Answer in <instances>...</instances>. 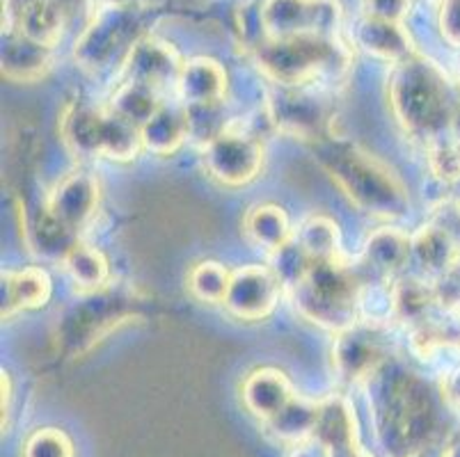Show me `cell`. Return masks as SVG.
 Segmentation results:
<instances>
[{
  "label": "cell",
  "mask_w": 460,
  "mask_h": 457,
  "mask_svg": "<svg viewBox=\"0 0 460 457\" xmlns=\"http://www.w3.org/2000/svg\"><path fill=\"white\" fill-rule=\"evenodd\" d=\"M374 414L387 457H417L438 437L440 414L433 391L417 373L380 368L374 377Z\"/></svg>",
  "instance_id": "cell-1"
},
{
  "label": "cell",
  "mask_w": 460,
  "mask_h": 457,
  "mask_svg": "<svg viewBox=\"0 0 460 457\" xmlns=\"http://www.w3.org/2000/svg\"><path fill=\"white\" fill-rule=\"evenodd\" d=\"M390 108L410 137L429 146L451 136L460 94L447 71L424 53L396 62L390 74Z\"/></svg>",
  "instance_id": "cell-2"
},
{
  "label": "cell",
  "mask_w": 460,
  "mask_h": 457,
  "mask_svg": "<svg viewBox=\"0 0 460 457\" xmlns=\"http://www.w3.org/2000/svg\"><path fill=\"white\" fill-rule=\"evenodd\" d=\"M309 149L321 170L362 213L383 220H394L408 213L410 197L403 181L365 146L330 133L312 142Z\"/></svg>",
  "instance_id": "cell-3"
},
{
  "label": "cell",
  "mask_w": 460,
  "mask_h": 457,
  "mask_svg": "<svg viewBox=\"0 0 460 457\" xmlns=\"http://www.w3.org/2000/svg\"><path fill=\"white\" fill-rule=\"evenodd\" d=\"M259 69L275 85L309 87L323 78H341L353 65V53L341 37L298 35L266 40L252 50Z\"/></svg>",
  "instance_id": "cell-4"
},
{
  "label": "cell",
  "mask_w": 460,
  "mask_h": 457,
  "mask_svg": "<svg viewBox=\"0 0 460 457\" xmlns=\"http://www.w3.org/2000/svg\"><path fill=\"white\" fill-rule=\"evenodd\" d=\"M362 286V272L346 261H334L312 263L307 275L288 291L300 316L339 334L359 322Z\"/></svg>",
  "instance_id": "cell-5"
},
{
  "label": "cell",
  "mask_w": 460,
  "mask_h": 457,
  "mask_svg": "<svg viewBox=\"0 0 460 457\" xmlns=\"http://www.w3.org/2000/svg\"><path fill=\"white\" fill-rule=\"evenodd\" d=\"M140 307L142 297L136 288L115 282L106 284L85 293L58 318V343L71 357L85 355L108 334L133 322V318H140Z\"/></svg>",
  "instance_id": "cell-6"
},
{
  "label": "cell",
  "mask_w": 460,
  "mask_h": 457,
  "mask_svg": "<svg viewBox=\"0 0 460 457\" xmlns=\"http://www.w3.org/2000/svg\"><path fill=\"white\" fill-rule=\"evenodd\" d=\"M147 32V12L136 3L99 7L74 44V60L87 74H103L127 62Z\"/></svg>",
  "instance_id": "cell-7"
},
{
  "label": "cell",
  "mask_w": 460,
  "mask_h": 457,
  "mask_svg": "<svg viewBox=\"0 0 460 457\" xmlns=\"http://www.w3.org/2000/svg\"><path fill=\"white\" fill-rule=\"evenodd\" d=\"M60 136L76 156L111 158L128 163L142 146L140 128L112 110L74 101L60 115Z\"/></svg>",
  "instance_id": "cell-8"
},
{
  "label": "cell",
  "mask_w": 460,
  "mask_h": 457,
  "mask_svg": "<svg viewBox=\"0 0 460 457\" xmlns=\"http://www.w3.org/2000/svg\"><path fill=\"white\" fill-rule=\"evenodd\" d=\"M204 167L217 183L229 188L248 186L263 167L261 137L250 133L245 126L229 124L225 133L204 145Z\"/></svg>",
  "instance_id": "cell-9"
},
{
  "label": "cell",
  "mask_w": 460,
  "mask_h": 457,
  "mask_svg": "<svg viewBox=\"0 0 460 457\" xmlns=\"http://www.w3.org/2000/svg\"><path fill=\"white\" fill-rule=\"evenodd\" d=\"M269 115L278 131L303 140L307 145L332 133V103L307 87H282L270 94Z\"/></svg>",
  "instance_id": "cell-10"
},
{
  "label": "cell",
  "mask_w": 460,
  "mask_h": 457,
  "mask_svg": "<svg viewBox=\"0 0 460 457\" xmlns=\"http://www.w3.org/2000/svg\"><path fill=\"white\" fill-rule=\"evenodd\" d=\"M390 357V338L371 322H355L353 327L339 332L332 346L334 371L346 382L371 380Z\"/></svg>",
  "instance_id": "cell-11"
},
{
  "label": "cell",
  "mask_w": 460,
  "mask_h": 457,
  "mask_svg": "<svg viewBox=\"0 0 460 457\" xmlns=\"http://www.w3.org/2000/svg\"><path fill=\"white\" fill-rule=\"evenodd\" d=\"M284 284L269 266H243L232 272L225 307L238 321H263L278 307Z\"/></svg>",
  "instance_id": "cell-12"
},
{
  "label": "cell",
  "mask_w": 460,
  "mask_h": 457,
  "mask_svg": "<svg viewBox=\"0 0 460 457\" xmlns=\"http://www.w3.org/2000/svg\"><path fill=\"white\" fill-rule=\"evenodd\" d=\"M186 62L181 60L179 50L170 41L156 35H145L124 62V74L128 81L149 83L156 90L179 83V75Z\"/></svg>",
  "instance_id": "cell-13"
},
{
  "label": "cell",
  "mask_w": 460,
  "mask_h": 457,
  "mask_svg": "<svg viewBox=\"0 0 460 457\" xmlns=\"http://www.w3.org/2000/svg\"><path fill=\"white\" fill-rule=\"evenodd\" d=\"M99 181L90 171L74 170L65 174L53 188L46 207L60 222H65L69 229L78 232L94 217L99 208Z\"/></svg>",
  "instance_id": "cell-14"
},
{
  "label": "cell",
  "mask_w": 460,
  "mask_h": 457,
  "mask_svg": "<svg viewBox=\"0 0 460 457\" xmlns=\"http://www.w3.org/2000/svg\"><path fill=\"white\" fill-rule=\"evenodd\" d=\"M355 44L376 60L390 62V65H396L417 53L415 41L403 28V23L374 19L367 14L355 23Z\"/></svg>",
  "instance_id": "cell-15"
},
{
  "label": "cell",
  "mask_w": 460,
  "mask_h": 457,
  "mask_svg": "<svg viewBox=\"0 0 460 457\" xmlns=\"http://www.w3.org/2000/svg\"><path fill=\"white\" fill-rule=\"evenodd\" d=\"M53 66V48L21 32L3 35V78L19 85L40 83Z\"/></svg>",
  "instance_id": "cell-16"
},
{
  "label": "cell",
  "mask_w": 460,
  "mask_h": 457,
  "mask_svg": "<svg viewBox=\"0 0 460 457\" xmlns=\"http://www.w3.org/2000/svg\"><path fill=\"white\" fill-rule=\"evenodd\" d=\"M294 384L278 368H257L243 382V405L257 418L270 421L294 400Z\"/></svg>",
  "instance_id": "cell-17"
},
{
  "label": "cell",
  "mask_w": 460,
  "mask_h": 457,
  "mask_svg": "<svg viewBox=\"0 0 460 457\" xmlns=\"http://www.w3.org/2000/svg\"><path fill=\"white\" fill-rule=\"evenodd\" d=\"M51 277L41 268L32 266L16 272H3V318L41 309L51 300Z\"/></svg>",
  "instance_id": "cell-18"
},
{
  "label": "cell",
  "mask_w": 460,
  "mask_h": 457,
  "mask_svg": "<svg viewBox=\"0 0 460 457\" xmlns=\"http://www.w3.org/2000/svg\"><path fill=\"white\" fill-rule=\"evenodd\" d=\"M410 261L426 277L440 279L460 261V245L429 222L415 236H410Z\"/></svg>",
  "instance_id": "cell-19"
},
{
  "label": "cell",
  "mask_w": 460,
  "mask_h": 457,
  "mask_svg": "<svg viewBox=\"0 0 460 457\" xmlns=\"http://www.w3.org/2000/svg\"><path fill=\"white\" fill-rule=\"evenodd\" d=\"M177 90L186 106H202L225 101L227 92V71L211 57H192L183 65Z\"/></svg>",
  "instance_id": "cell-20"
},
{
  "label": "cell",
  "mask_w": 460,
  "mask_h": 457,
  "mask_svg": "<svg viewBox=\"0 0 460 457\" xmlns=\"http://www.w3.org/2000/svg\"><path fill=\"white\" fill-rule=\"evenodd\" d=\"M261 12L269 40L314 35L316 0H263Z\"/></svg>",
  "instance_id": "cell-21"
},
{
  "label": "cell",
  "mask_w": 460,
  "mask_h": 457,
  "mask_svg": "<svg viewBox=\"0 0 460 457\" xmlns=\"http://www.w3.org/2000/svg\"><path fill=\"white\" fill-rule=\"evenodd\" d=\"M142 146L156 156H172L190 137L186 108L163 106L147 124L140 128Z\"/></svg>",
  "instance_id": "cell-22"
},
{
  "label": "cell",
  "mask_w": 460,
  "mask_h": 457,
  "mask_svg": "<svg viewBox=\"0 0 460 457\" xmlns=\"http://www.w3.org/2000/svg\"><path fill=\"white\" fill-rule=\"evenodd\" d=\"M410 261V236L396 226H383L365 245V268L374 275L394 277Z\"/></svg>",
  "instance_id": "cell-23"
},
{
  "label": "cell",
  "mask_w": 460,
  "mask_h": 457,
  "mask_svg": "<svg viewBox=\"0 0 460 457\" xmlns=\"http://www.w3.org/2000/svg\"><path fill=\"white\" fill-rule=\"evenodd\" d=\"M435 304H440L435 295V286H426L415 277L399 279L396 286L392 288V313L401 322L410 325V330H417L433 321Z\"/></svg>",
  "instance_id": "cell-24"
},
{
  "label": "cell",
  "mask_w": 460,
  "mask_h": 457,
  "mask_svg": "<svg viewBox=\"0 0 460 457\" xmlns=\"http://www.w3.org/2000/svg\"><path fill=\"white\" fill-rule=\"evenodd\" d=\"M23 233H26L31 247H35L40 254L51 259H62V261L78 245V232H74L65 222L58 220L49 211V207L40 208V213H35L31 224L23 226Z\"/></svg>",
  "instance_id": "cell-25"
},
{
  "label": "cell",
  "mask_w": 460,
  "mask_h": 457,
  "mask_svg": "<svg viewBox=\"0 0 460 457\" xmlns=\"http://www.w3.org/2000/svg\"><path fill=\"white\" fill-rule=\"evenodd\" d=\"M161 108V90H156L149 83L128 81L127 78L122 85L117 87L115 94H112L108 110H112L117 117L127 119L128 124L142 128Z\"/></svg>",
  "instance_id": "cell-26"
},
{
  "label": "cell",
  "mask_w": 460,
  "mask_h": 457,
  "mask_svg": "<svg viewBox=\"0 0 460 457\" xmlns=\"http://www.w3.org/2000/svg\"><path fill=\"white\" fill-rule=\"evenodd\" d=\"M314 437L323 442L332 453L358 446V430H355V414L349 400L344 398H328L321 402L319 426Z\"/></svg>",
  "instance_id": "cell-27"
},
{
  "label": "cell",
  "mask_w": 460,
  "mask_h": 457,
  "mask_svg": "<svg viewBox=\"0 0 460 457\" xmlns=\"http://www.w3.org/2000/svg\"><path fill=\"white\" fill-rule=\"evenodd\" d=\"M245 233L259 247L269 251H279L284 245L294 241V229L288 215L275 204H259L245 215Z\"/></svg>",
  "instance_id": "cell-28"
},
{
  "label": "cell",
  "mask_w": 460,
  "mask_h": 457,
  "mask_svg": "<svg viewBox=\"0 0 460 457\" xmlns=\"http://www.w3.org/2000/svg\"><path fill=\"white\" fill-rule=\"evenodd\" d=\"M296 242L312 263H334L341 259V233L339 226L325 215H312L300 224Z\"/></svg>",
  "instance_id": "cell-29"
},
{
  "label": "cell",
  "mask_w": 460,
  "mask_h": 457,
  "mask_svg": "<svg viewBox=\"0 0 460 457\" xmlns=\"http://www.w3.org/2000/svg\"><path fill=\"white\" fill-rule=\"evenodd\" d=\"M321 417V402L294 398L279 414H275L269 423V430L287 444H303L314 437Z\"/></svg>",
  "instance_id": "cell-30"
},
{
  "label": "cell",
  "mask_w": 460,
  "mask_h": 457,
  "mask_svg": "<svg viewBox=\"0 0 460 457\" xmlns=\"http://www.w3.org/2000/svg\"><path fill=\"white\" fill-rule=\"evenodd\" d=\"M65 268L71 279H74V284H78L85 293L96 291V288L111 284V266H108V259L96 247L81 245L78 242L65 257Z\"/></svg>",
  "instance_id": "cell-31"
},
{
  "label": "cell",
  "mask_w": 460,
  "mask_h": 457,
  "mask_svg": "<svg viewBox=\"0 0 460 457\" xmlns=\"http://www.w3.org/2000/svg\"><path fill=\"white\" fill-rule=\"evenodd\" d=\"M232 284V272L217 261H202L198 266H192L188 272V288L199 302H208V304H217L225 302Z\"/></svg>",
  "instance_id": "cell-32"
},
{
  "label": "cell",
  "mask_w": 460,
  "mask_h": 457,
  "mask_svg": "<svg viewBox=\"0 0 460 457\" xmlns=\"http://www.w3.org/2000/svg\"><path fill=\"white\" fill-rule=\"evenodd\" d=\"M186 112L190 137L198 140L202 146L216 140L220 133H225L229 128L227 115H225V101L202 103V106H186Z\"/></svg>",
  "instance_id": "cell-33"
},
{
  "label": "cell",
  "mask_w": 460,
  "mask_h": 457,
  "mask_svg": "<svg viewBox=\"0 0 460 457\" xmlns=\"http://www.w3.org/2000/svg\"><path fill=\"white\" fill-rule=\"evenodd\" d=\"M23 457H74V444L58 427H41L28 437Z\"/></svg>",
  "instance_id": "cell-34"
},
{
  "label": "cell",
  "mask_w": 460,
  "mask_h": 457,
  "mask_svg": "<svg viewBox=\"0 0 460 457\" xmlns=\"http://www.w3.org/2000/svg\"><path fill=\"white\" fill-rule=\"evenodd\" d=\"M312 268V261L309 257L300 250V245L296 242V238L288 245H284L282 250L275 251V266L273 270L278 272L279 282L284 284L287 288H291L294 284H298L307 270Z\"/></svg>",
  "instance_id": "cell-35"
},
{
  "label": "cell",
  "mask_w": 460,
  "mask_h": 457,
  "mask_svg": "<svg viewBox=\"0 0 460 457\" xmlns=\"http://www.w3.org/2000/svg\"><path fill=\"white\" fill-rule=\"evenodd\" d=\"M261 3L263 0H248V3L238 7V31H241L243 44L250 50H254L269 40V32H266V25H263Z\"/></svg>",
  "instance_id": "cell-36"
},
{
  "label": "cell",
  "mask_w": 460,
  "mask_h": 457,
  "mask_svg": "<svg viewBox=\"0 0 460 457\" xmlns=\"http://www.w3.org/2000/svg\"><path fill=\"white\" fill-rule=\"evenodd\" d=\"M438 28L447 44L460 48V0H442L440 12H438Z\"/></svg>",
  "instance_id": "cell-37"
},
{
  "label": "cell",
  "mask_w": 460,
  "mask_h": 457,
  "mask_svg": "<svg viewBox=\"0 0 460 457\" xmlns=\"http://www.w3.org/2000/svg\"><path fill=\"white\" fill-rule=\"evenodd\" d=\"M430 224L442 229L447 236H451L460 245V199L440 201V204L433 208Z\"/></svg>",
  "instance_id": "cell-38"
},
{
  "label": "cell",
  "mask_w": 460,
  "mask_h": 457,
  "mask_svg": "<svg viewBox=\"0 0 460 457\" xmlns=\"http://www.w3.org/2000/svg\"><path fill=\"white\" fill-rule=\"evenodd\" d=\"M365 3V14L374 19L385 21H403L410 12L412 0H362Z\"/></svg>",
  "instance_id": "cell-39"
},
{
  "label": "cell",
  "mask_w": 460,
  "mask_h": 457,
  "mask_svg": "<svg viewBox=\"0 0 460 457\" xmlns=\"http://www.w3.org/2000/svg\"><path fill=\"white\" fill-rule=\"evenodd\" d=\"M291 457H334V455L323 442H319V439L314 437L312 442L298 444V446H296V451L291 453Z\"/></svg>",
  "instance_id": "cell-40"
},
{
  "label": "cell",
  "mask_w": 460,
  "mask_h": 457,
  "mask_svg": "<svg viewBox=\"0 0 460 457\" xmlns=\"http://www.w3.org/2000/svg\"><path fill=\"white\" fill-rule=\"evenodd\" d=\"M442 393H445L447 400L460 409V366H456L454 371L447 373V380L442 384Z\"/></svg>",
  "instance_id": "cell-41"
},
{
  "label": "cell",
  "mask_w": 460,
  "mask_h": 457,
  "mask_svg": "<svg viewBox=\"0 0 460 457\" xmlns=\"http://www.w3.org/2000/svg\"><path fill=\"white\" fill-rule=\"evenodd\" d=\"M10 400H12V380L7 373H3V421H5V414H10Z\"/></svg>",
  "instance_id": "cell-42"
},
{
  "label": "cell",
  "mask_w": 460,
  "mask_h": 457,
  "mask_svg": "<svg viewBox=\"0 0 460 457\" xmlns=\"http://www.w3.org/2000/svg\"><path fill=\"white\" fill-rule=\"evenodd\" d=\"M442 457H460V435L458 437L451 439L449 444H447L445 453H442Z\"/></svg>",
  "instance_id": "cell-43"
},
{
  "label": "cell",
  "mask_w": 460,
  "mask_h": 457,
  "mask_svg": "<svg viewBox=\"0 0 460 457\" xmlns=\"http://www.w3.org/2000/svg\"><path fill=\"white\" fill-rule=\"evenodd\" d=\"M451 136H454L456 140L460 142V106H458V110H456V115H454V124H451Z\"/></svg>",
  "instance_id": "cell-44"
},
{
  "label": "cell",
  "mask_w": 460,
  "mask_h": 457,
  "mask_svg": "<svg viewBox=\"0 0 460 457\" xmlns=\"http://www.w3.org/2000/svg\"><path fill=\"white\" fill-rule=\"evenodd\" d=\"M99 7H108V5H124V3H131V0H92Z\"/></svg>",
  "instance_id": "cell-45"
},
{
  "label": "cell",
  "mask_w": 460,
  "mask_h": 457,
  "mask_svg": "<svg viewBox=\"0 0 460 457\" xmlns=\"http://www.w3.org/2000/svg\"><path fill=\"white\" fill-rule=\"evenodd\" d=\"M458 90H460V71H458Z\"/></svg>",
  "instance_id": "cell-46"
},
{
  "label": "cell",
  "mask_w": 460,
  "mask_h": 457,
  "mask_svg": "<svg viewBox=\"0 0 460 457\" xmlns=\"http://www.w3.org/2000/svg\"><path fill=\"white\" fill-rule=\"evenodd\" d=\"M440 3H442V0H440Z\"/></svg>",
  "instance_id": "cell-47"
}]
</instances>
